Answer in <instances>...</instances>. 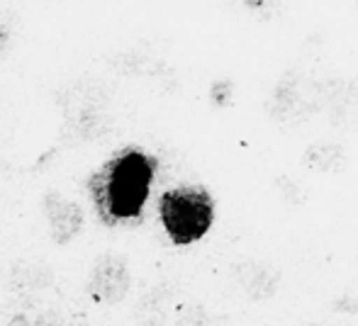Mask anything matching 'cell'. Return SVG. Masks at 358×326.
Wrapping results in <instances>:
<instances>
[{
    "label": "cell",
    "mask_w": 358,
    "mask_h": 326,
    "mask_svg": "<svg viewBox=\"0 0 358 326\" xmlns=\"http://www.w3.org/2000/svg\"><path fill=\"white\" fill-rule=\"evenodd\" d=\"M154 161L139 149H124L100 165L88 180V190L105 224L127 222L142 214L149 200Z\"/></svg>",
    "instance_id": "obj_1"
},
{
    "label": "cell",
    "mask_w": 358,
    "mask_h": 326,
    "mask_svg": "<svg viewBox=\"0 0 358 326\" xmlns=\"http://www.w3.org/2000/svg\"><path fill=\"white\" fill-rule=\"evenodd\" d=\"M159 214L171 242L188 246L210 232L215 222V205L203 188H173L161 198Z\"/></svg>",
    "instance_id": "obj_2"
},
{
    "label": "cell",
    "mask_w": 358,
    "mask_h": 326,
    "mask_svg": "<svg viewBox=\"0 0 358 326\" xmlns=\"http://www.w3.org/2000/svg\"><path fill=\"white\" fill-rule=\"evenodd\" d=\"M132 288V273L122 255L105 253L95 260L88 278V295L100 304H120Z\"/></svg>",
    "instance_id": "obj_3"
},
{
    "label": "cell",
    "mask_w": 358,
    "mask_h": 326,
    "mask_svg": "<svg viewBox=\"0 0 358 326\" xmlns=\"http://www.w3.org/2000/svg\"><path fill=\"white\" fill-rule=\"evenodd\" d=\"M44 214L49 219V232L57 244H69L83 229V209L78 202L64 198L62 193L52 190L44 195Z\"/></svg>",
    "instance_id": "obj_4"
},
{
    "label": "cell",
    "mask_w": 358,
    "mask_h": 326,
    "mask_svg": "<svg viewBox=\"0 0 358 326\" xmlns=\"http://www.w3.org/2000/svg\"><path fill=\"white\" fill-rule=\"evenodd\" d=\"M244 283L246 292L251 295L254 299H268L275 295L280 285V273L273 270L271 265H264V263H249L246 265V273L241 278Z\"/></svg>",
    "instance_id": "obj_5"
},
{
    "label": "cell",
    "mask_w": 358,
    "mask_h": 326,
    "mask_svg": "<svg viewBox=\"0 0 358 326\" xmlns=\"http://www.w3.org/2000/svg\"><path fill=\"white\" fill-rule=\"evenodd\" d=\"M307 163L317 170H341L344 151L336 144H317L307 151Z\"/></svg>",
    "instance_id": "obj_6"
},
{
    "label": "cell",
    "mask_w": 358,
    "mask_h": 326,
    "mask_svg": "<svg viewBox=\"0 0 358 326\" xmlns=\"http://www.w3.org/2000/svg\"><path fill=\"white\" fill-rule=\"evenodd\" d=\"M334 312L339 314H358V295H349L334 302Z\"/></svg>",
    "instance_id": "obj_7"
},
{
    "label": "cell",
    "mask_w": 358,
    "mask_h": 326,
    "mask_svg": "<svg viewBox=\"0 0 358 326\" xmlns=\"http://www.w3.org/2000/svg\"><path fill=\"white\" fill-rule=\"evenodd\" d=\"M8 326H37V324H32L27 317H22V314H17V317L10 319V324H8Z\"/></svg>",
    "instance_id": "obj_8"
},
{
    "label": "cell",
    "mask_w": 358,
    "mask_h": 326,
    "mask_svg": "<svg viewBox=\"0 0 358 326\" xmlns=\"http://www.w3.org/2000/svg\"><path fill=\"white\" fill-rule=\"evenodd\" d=\"M310 326H339V324H336V322H315V324H310Z\"/></svg>",
    "instance_id": "obj_9"
}]
</instances>
